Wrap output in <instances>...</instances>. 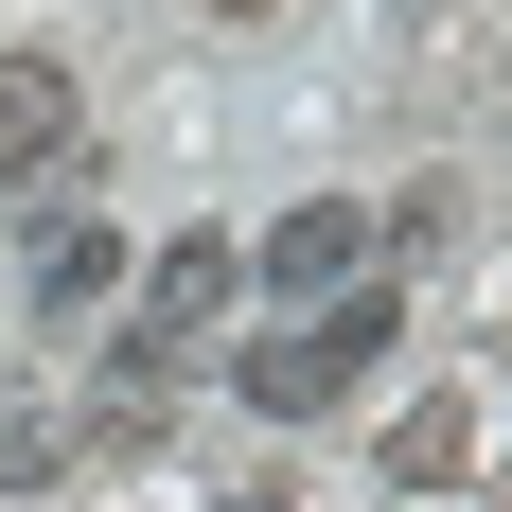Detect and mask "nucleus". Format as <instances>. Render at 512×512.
<instances>
[{"mask_svg": "<svg viewBox=\"0 0 512 512\" xmlns=\"http://www.w3.org/2000/svg\"><path fill=\"white\" fill-rule=\"evenodd\" d=\"M371 354H389V301H318L301 336H248L230 389H248L265 424H318V407H354V389H371Z\"/></svg>", "mask_w": 512, "mask_h": 512, "instance_id": "1", "label": "nucleus"}, {"mask_svg": "<svg viewBox=\"0 0 512 512\" xmlns=\"http://www.w3.org/2000/svg\"><path fill=\"white\" fill-rule=\"evenodd\" d=\"M265 283H283V301H354V265H371V212L354 195H301V212H283V230H265Z\"/></svg>", "mask_w": 512, "mask_h": 512, "instance_id": "2", "label": "nucleus"}, {"mask_svg": "<svg viewBox=\"0 0 512 512\" xmlns=\"http://www.w3.org/2000/svg\"><path fill=\"white\" fill-rule=\"evenodd\" d=\"M71 124H89V106H71V71H53V53H0V177H53V159H71Z\"/></svg>", "mask_w": 512, "mask_h": 512, "instance_id": "3", "label": "nucleus"}, {"mask_svg": "<svg viewBox=\"0 0 512 512\" xmlns=\"http://www.w3.org/2000/svg\"><path fill=\"white\" fill-rule=\"evenodd\" d=\"M106 283H124V230H106V212H71V195H36V301L89 318Z\"/></svg>", "mask_w": 512, "mask_h": 512, "instance_id": "4", "label": "nucleus"}, {"mask_svg": "<svg viewBox=\"0 0 512 512\" xmlns=\"http://www.w3.org/2000/svg\"><path fill=\"white\" fill-rule=\"evenodd\" d=\"M159 407H177V371H159V336H124V354L89 371V442H106V460H142V442H159Z\"/></svg>", "mask_w": 512, "mask_h": 512, "instance_id": "5", "label": "nucleus"}, {"mask_svg": "<svg viewBox=\"0 0 512 512\" xmlns=\"http://www.w3.org/2000/svg\"><path fill=\"white\" fill-rule=\"evenodd\" d=\"M230 283H248V230H177V248H159V336L230 318Z\"/></svg>", "mask_w": 512, "mask_h": 512, "instance_id": "6", "label": "nucleus"}, {"mask_svg": "<svg viewBox=\"0 0 512 512\" xmlns=\"http://www.w3.org/2000/svg\"><path fill=\"white\" fill-rule=\"evenodd\" d=\"M460 460H477V407H460V389H424V407L389 424V495H442Z\"/></svg>", "mask_w": 512, "mask_h": 512, "instance_id": "7", "label": "nucleus"}, {"mask_svg": "<svg viewBox=\"0 0 512 512\" xmlns=\"http://www.w3.org/2000/svg\"><path fill=\"white\" fill-rule=\"evenodd\" d=\"M53 460H71V424H36V407H0V495H36Z\"/></svg>", "mask_w": 512, "mask_h": 512, "instance_id": "8", "label": "nucleus"}, {"mask_svg": "<svg viewBox=\"0 0 512 512\" xmlns=\"http://www.w3.org/2000/svg\"><path fill=\"white\" fill-rule=\"evenodd\" d=\"M212 512H283V495H265V477H248V495H212Z\"/></svg>", "mask_w": 512, "mask_h": 512, "instance_id": "9", "label": "nucleus"}]
</instances>
